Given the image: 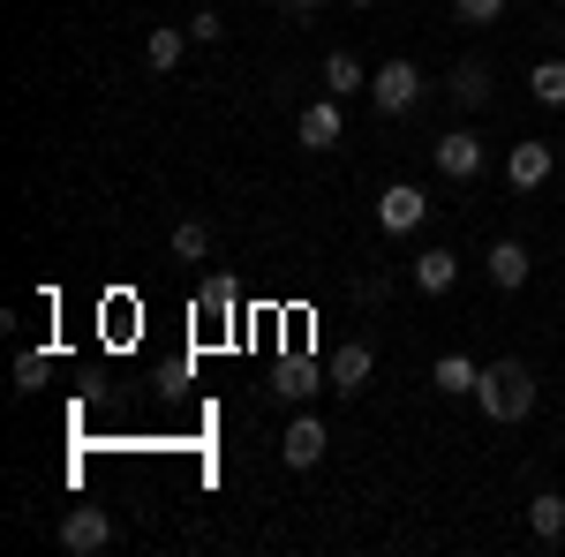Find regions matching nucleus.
Masks as SVG:
<instances>
[{"mask_svg":"<svg viewBox=\"0 0 565 557\" xmlns=\"http://www.w3.org/2000/svg\"><path fill=\"white\" fill-rule=\"evenodd\" d=\"M476 407L490 422H527V415H535V377H527V362H482Z\"/></svg>","mask_w":565,"mask_h":557,"instance_id":"nucleus-1","label":"nucleus"},{"mask_svg":"<svg viewBox=\"0 0 565 557\" xmlns=\"http://www.w3.org/2000/svg\"><path fill=\"white\" fill-rule=\"evenodd\" d=\"M370 106H377V114H415V106H423V68H415V61L370 68Z\"/></svg>","mask_w":565,"mask_h":557,"instance_id":"nucleus-2","label":"nucleus"},{"mask_svg":"<svg viewBox=\"0 0 565 557\" xmlns=\"http://www.w3.org/2000/svg\"><path fill=\"white\" fill-rule=\"evenodd\" d=\"M430 159H437V173H445V181H476L490 151H482V136H476V129H445V136L430 143Z\"/></svg>","mask_w":565,"mask_h":557,"instance_id":"nucleus-3","label":"nucleus"},{"mask_svg":"<svg viewBox=\"0 0 565 557\" xmlns=\"http://www.w3.org/2000/svg\"><path fill=\"white\" fill-rule=\"evenodd\" d=\"M423 218H430V196H423L415 181H392L385 196H377V226H385V234H415Z\"/></svg>","mask_w":565,"mask_h":557,"instance_id":"nucleus-4","label":"nucleus"},{"mask_svg":"<svg viewBox=\"0 0 565 557\" xmlns=\"http://www.w3.org/2000/svg\"><path fill=\"white\" fill-rule=\"evenodd\" d=\"M551 173H558V151H551L543 136H527V143H513V151H505V181H513L521 196H527V189H543Z\"/></svg>","mask_w":565,"mask_h":557,"instance_id":"nucleus-5","label":"nucleus"},{"mask_svg":"<svg viewBox=\"0 0 565 557\" xmlns=\"http://www.w3.org/2000/svg\"><path fill=\"white\" fill-rule=\"evenodd\" d=\"M106 543H114V513L106 505H76V513L61 519V550L90 557V550H106Z\"/></svg>","mask_w":565,"mask_h":557,"instance_id":"nucleus-6","label":"nucleus"},{"mask_svg":"<svg viewBox=\"0 0 565 557\" xmlns=\"http://www.w3.org/2000/svg\"><path fill=\"white\" fill-rule=\"evenodd\" d=\"M295 136H302V151H332V143L348 136V114H340V98H317V106H302Z\"/></svg>","mask_w":565,"mask_h":557,"instance_id":"nucleus-7","label":"nucleus"},{"mask_svg":"<svg viewBox=\"0 0 565 557\" xmlns=\"http://www.w3.org/2000/svg\"><path fill=\"white\" fill-rule=\"evenodd\" d=\"M324 385H332V369H317L309 354H287V362H279V377H271V392H279L287 407H302V399H317Z\"/></svg>","mask_w":565,"mask_h":557,"instance_id":"nucleus-8","label":"nucleus"},{"mask_svg":"<svg viewBox=\"0 0 565 557\" xmlns=\"http://www.w3.org/2000/svg\"><path fill=\"white\" fill-rule=\"evenodd\" d=\"M324 444H332V437H324V422H317V415H295V422H287V437H279V460L302 474V468H317V460H324Z\"/></svg>","mask_w":565,"mask_h":557,"instance_id":"nucleus-9","label":"nucleus"},{"mask_svg":"<svg viewBox=\"0 0 565 557\" xmlns=\"http://www.w3.org/2000/svg\"><path fill=\"white\" fill-rule=\"evenodd\" d=\"M324 369H332V392H348V399H354V392L370 385V369H377V354H370L362 340H348V346H332V362H324Z\"/></svg>","mask_w":565,"mask_h":557,"instance_id":"nucleus-10","label":"nucleus"},{"mask_svg":"<svg viewBox=\"0 0 565 557\" xmlns=\"http://www.w3.org/2000/svg\"><path fill=\"white\" fill-rule=\"evenodd\" d=\"M482 271H490V287H505V294H521L527 287V249L505 234V242H490V257H482Z\"/></svg>","mask_w":565,"mask_h":557,"instance_id":"nucleus-11","label":"nucleus"},{"mask_svg":"<svg viewBox=\"0 0 565 557\" xmlns=\"http://www.w3.org/2000/svg\"><path fill=\"white\" fill-rule=\"evenodd\" d=\"M407 279H415V294H452V287H460V257H452V249H423Z\"/></svg>","mask_w":565,"mask_h":557,"instance_id":"nucleus-12","label":"nucleus"},{"mask_svg":"<svg viewBox=\"0 0 565 557\" xmlns=\"http://www.w3.org/2000/svg\"><path fill=\"white\" fill-rule=\"evenodd\" d=\"M430 385L445 392V399H468V392L482 385V362H468V354H437V362H430Z\"/></svg>","mask_w":565,"mask_h":557,"instance_id":"nucleus-13","label":"nucleus"},{"mask_svg":"<svg viewBox=\"0 0 565 557\" xmlns=\"http://www.w3.org/2000/svg\"><path fill=\"white\" fill-rule=\"evenodd\" d=\"M189 23H159V31H151V39H143V61H151V68H159V76H174L181 68V53H189Z\"/></svg>","mask_w":565,"mask_h":557,"instance_id":"nucleus-14","label":"nucleus"},{"mask_svg":"<svg viewBox=\"0 0 565 557\" xmlns=\"http://www.w3.org/2000/svg\"><path fill=\"white\" fill-rule=\"evenodd\" d=\"M527 535H535V543H558V535H565V497H558V490L527 497Z\"/></svg>","mask_w":565,"mask_h":557,"instance_id":"nucleus-15","label":"nucleus"},{"mask_svg":"<svg viewBox=\"0 0 565 557\" xmlns=\"http://www.w3.org/2000/svg\"><path fill=\"white\" fill-rule=\"evenodd\" d=\"M324 90L332 98H354V90H370V68L354 53H324Z\"/></svg>","mask_w":565,"mask_h":557,"instance_id":"nucleus-16","label":"nucleus"},{"mask_svg":"<svg viewBox=\"0 0 565 557\" xmlns=\"http://www.w3.org/2000/svg\"><path fill=\"white\" fill-rule=\"evenodd\" d=\"M452 98H460L468 114L490 106V68H482V61H460V68H452Z\"/></svg>","mask_w":565,"mask_h":557,"instance_id":"nucleus-17","label":"nucleus"},{"mask_svg":"<svg viewBox=\"0 0 565 557\" xmlns=\"http://www.w3.org/2000/svg\"><path fill=\"white\" fill-rule=\"evenodd\" d=\"M174 257L181 264H204V257H212V226H204V218H181V226H174Z\"/></svg>","mask_w":565,"mask_h":557,"instance_id":"nucleus-18","label":"nucleus"},{"mask_svg":"<svg viewBox=\"0 0 565 557\" xmlns=\"http://www.w3.org/2000/svg\"><path fill=\"white\" fill-rule=\"evenodd\" d=\"M527 90H535L543 106H565V61H535V68H527Z\"/></svg>","mask_w":565,"mask_h":557,"instance_id":"nucleus-19","label":"nucleus"},{"mask_svg":"<svg viewBox=\"0 0 565 557\" xmlns=\"http://www.w3.org/2000/svg\"><path fill=\"white\" fill-rule=\"evenodd\" d=\"M196 309H204V317H234V279H204V287H196Z\"/></svg>","mask_w":565,"mask_h":557,"instance_id":"nucleus-20","label":"nucleus"},{"mask_svg":"<svg viewBox=\"0 0 565 557\" xmlns=\"http://www.w3.org/2000/svg\"><path fill=\"white\" fill-rule=\"evenodd\" d=\"M189 39H196V45H218V39H226V15H218V8H196V15H189Z\"/></svg>","mask_w":565,"mask_h":557,"instance_id":"nucleus-21","label":"nucleus"},{"mask_svg":"<svg viewBox=\"0 0 565 557\" xmlns=\"http://www.w3.org/2000/svg\"><path fill=\"white\" fill-rule=\"evenodd\" d=\"M39 385H45V354L23 346V354H15V392H39Z\"/></svg>","mask_w":565,"mask_h":557,"instance_id":"nucleus-22","label":"nucleus"},{"mask_svg":"<svg viewBox=\"0 0 565 557\" xmlns=\"http://www.w3.org/2000/svg\"><path fill=\"white\" fill-rule=\"evenodd\" d=\"M460 8V23H498L505 15V0H452Z\"/></svg>","mask_w":565,"mask_h":557,"instance_id":"nucleus-23","label":"nucleus"},{"mask_svg":"<svg viewBox=\"0 0 565 557\" xmlns=\"http://www.w3.org/2000/svg\"><path fill=\"white\" fill-rule=\"evenodd\" d=\"M317 8H324V0H287V15H317Z\"/></svg>","mask_w":565,"mask_h":557,"instance_id":"nucleus-24","label":"nucleus"},{"mask_svg":"<svg viewBox=\"0 0 565 557\" xmlns=\"http://www.w3.org/2000/svg\"><path fill=\"white\" fill-rule=\"evenodd\" d=\"M348 8H377V0H348Z\"/></svg>","mask_w":565,"mask_h":557,"instance_id":"nucleus-25","label":"nucleus"}]
</instances>
